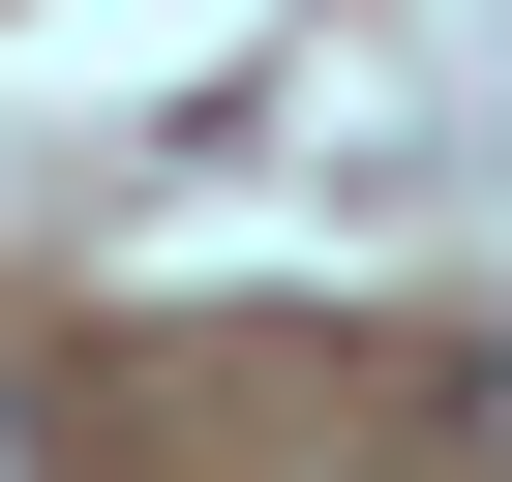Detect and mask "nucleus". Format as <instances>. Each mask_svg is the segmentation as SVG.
<instances>
[{
	"mask_svg": "<svg viewBox=\"0 0 512 482\" xmlns=\"http://www.w3.org/2000/svg\"><path fill=\"white\" fill-rule=\"evenodd\" d=\"M0 482H31V392H0Z\"/></svg>",
	"mask_w": 512,
	"mask_h": 482,
	"instance_id": "1",
	"label": "nucleus"
}]
</instances>
